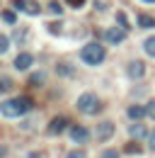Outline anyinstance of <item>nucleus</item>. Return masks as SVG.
Wrapping results in <instances>:
<instances>
[{
    "mask_svg": "<svg viewBox=\"0 0 155 158\" xmlns=\"http://www.w3.org/2000/svg\"><path fill=\"white\" fill-rule=\"evenodd\" d=\"M29 110H32V102L27 98H12V100L0 102V112H2L5 117H22V114H27Z\"/></svg>",
    "mask_w": 155,
    "mask_h": 158,
    "instance_id": "1",
    "label": "nucleus"
},
{
    "mask_svg": "<svg viewBox=\"0 0 155 158\" xmlns=\"http://www.w3.org/2000/svg\"><path fill=\"white\" fill-rule=\"evenodd\" d=\"M80 59L85 61L87 66H99L102 61L107 59V51H104V46H102V44L92 41V44H85V46H82V51H80Z\"/></svg>",
    "mask_w": 155,
    "mask_h": 158,
    "instance_id": "2",
    "label": "nucleus"
},
{
    "mask_svg": "<svg viewBox=\"0 0 155 158\" xmlns=\"http://www.w3.org/2000/svg\"><path fill=\"white\" fill-rule=\"evenodd\" d=\"M78 110L82 114H97L102 110V102H99V98H97L95 93H82L78 98Z\"/></svg>",
    "mask_w": 155,
    "mask_h": 158,
    "instance_id": "3",
    "label": "nucleus"
},
{
    "mask_svg": "<svg viewBox=\"0 0 155 158\" xmlns=\"http://www.w3.org/2000/svg\"><path fill=\"white\" fill-rule=\"evenodd\" d=\"M126 76H129L131 80H141L143 76H145V63H143V61H138V59L131 61V63L126 66Z\"/></svg>",
    "mask_w": 155,
    "mask_h": 158,
    "instance_id": "4",
    "label": "nucleus"
},
{
    "mask_svg": "<svg viewBox=\"0 0 155 158\" xmlns=\"http://www.w3.org/2000/svg\"><path fill=\"white\" fill-rule=\"evenodd\" d=\"M104 39L112 41V44H121V41L126 39V29L124 27H112V29L104 32Z\"/></svg>",
    "mask_w": 155,
    "mask_h": 158,
    "instance_id": "5",
    "label": "nucleus"
},
{
    "mask_svg": "<svg viewBox=\"0 0 155 158\" xmlns=\"http://www.w3.org/2000/svg\"><path fill=\"white\" fill-rule=\"evenodd\" d=\"M112 134H114V122H99L97 124V139L99 141L112 139Z\"/></svg>",
    "mask_w": 155,
    "mask_h": 158,
    "instance_id": "6",
    "label": "nucleus"
},
{
    "mask_svg": "<svg viewBox=\"0 0 155 158\" xmlns=\"http://www.w3.org/2000/svg\"><path fill=\"white\" fill-rule=\"evenodd\" d=\"M15 7L17 10H24L27 15H39V2H34V0H15Z\"/></svg>",
    "mask_w": 155,
    "mask_h": 158,
    "instance_id": "7",
    "label": "nucleus"
},
{
    "mask_svg": "<svg viewBox=\"0 0 155 158\" xmlns=\"http://www.w3.org/2000/svg\"><path fill=\"white\" fill-rule=\"evenodd\" d=\"M68 129V119L66 117H54L51 119V124H49V134H61V131H66Z\"/></svg>",
    "mask_w": 155,
    "mask_h": 158,
    "instance_id": "8",
    "label": "nucleus"
},
{
    "mask_svg": "<svg viewBox=\"0 0 155 158\" xmlns=\"http://www.w3.org/2000/svg\"><path fill=\"white\" fill-rule=\"evenodd\" d=\"M70 139H73V141H75V143H85V141H87V139H90V131H87V129H85V127H70Z\"/></svg>",
    "mask_w": 155,
    "mask_h": 158,
    "instance_id": "9",
    "label": "nucleus"
},
{
    "mask_svg": "<svg viewBox=\"0 0 155 158\" xmlns=\"http://www.w3.org/2000/svg\"><path fill=\"white\" fill-rule=\"evenodd\" d=\"M32 63H34V56L24 51V54H19L17 59H15V68H17V71H27Z\"/></svg>",
    "mask_w": 155,
    "mask_h": 158,
    "instance_id": "10",
    "label": "nucleus"
},
{
    "mask_svg": "<svg viewBox=\"0 0 155 158\" xmlns=\"http://www.w3.org/2000/svg\"><path fill=\"white\" fill-rule=\"evenodd\" d=\"M129 134L133 139H145V136H150L148 134V129H145V124H141V122H136V124H131V129H129Z\"/></svg>",
    "mask_w": 155,
    "mask_h": 158,
    "instance_id": "11",
    "label": "nucleus"
},
{
    "mask_svg": "<svg viewBox=\"0 0 155 158\" xmlns=\"http://www.w3.org/2000/svg\"><path fill=\"white\" fill-rule=\"evenodd\" d=\"M126 114L133 119V122H138V119H143L148 112H145V107H141V105H131L129 110H126Z\"/></svg>",
    "mask_w": 155,
    "mask_h": 158,
    "instance_id": "12",
    "label": "nucleus"
},
{
    "mask_svg": "<svg viewBox=\"0 0 155 158\" xmlns=\"http://www.w3.org/2000/svg\"><path fill=\"white\" fill-rule=\"evenodd\" d=\"M56 71H58V73H61V76H66V78H70V76L75 73L70 63H58V66H56Z\"/></svg>",
    "mask_w": 155,
    "mask_h": 158,
    "instance_id": "13",
    "label": "nucleus"
},
{
    "mask_svg": "<svg viewBox=\"0 0 155 158\" xmlns=\"http://www.w3.org/2000/svg\"><path fill=\"white\" fill-rule=\"evenodd\" d=\"M143 49H145V54H150V56L155 59V34H153V37H148V39H145V44H143Z\"/></svg>",
    "mask_w": 155,
    "mask_h": 158,
    "instance_id": "14",
    "label": "nucleus"
},
{
    "mask_svg": "<svg viewBox=\"0 0 155 158\" xmlns=\"http://www.w3.org/2000/svg\"><path fill=\"white\" fill-rule=\"evenodd\" d=\"M138 24H141V27H155V20L150 15H141V17H138Z\"/></svg>",
    "mask_w": 155,
    "mask_h": 158,
    "instance_id": "15",
    "label": "nucleus"
},
{
    "mask_svg": "<svg viewBox=\"0 0 155 158\" xmlns=\"http://www.w3.org/2000/svg\"><path fill=\"white\" fill-rule=\"evenodd\" d=\"M2 20L7 22V24H15V22H17V15H15L12 10H2Z\"/></svg>",
    "mask_w": 155,
    "mask_h": 158,
    "instance_id": "16",
    "label": "nucleus"
},
{
    "mask_svg": "<svg viewBox=\"0 0 155 158\" xmlns=\"http://www.w3.org/2000/svg\"><path fill=\"white\" fill-rule=\"evenodd\" d=\"M10 49V39H7V34H0V54H5Z\"/></svg>",
    "mask_w": 155,
    "mask_h": 158,
    "instance_id": "17",
    "label": "nucleus"
},
{
    "mask_svg": "<svg viewBox=\"0 0 155 158\" xmlns=\"http://www.w3.org/2000/svg\"><path fill=\"white\" fill-rule=\"evenodd\" d=\"M116 20H119V27H124V29L129 32V20H126V15H124V12H119V15H116Z\"/></svg>",
    "mask_w": 155,
    "mask_h": 158,
    "instance_id": "18",
    "label": "nucleus"
},
{
    "mask_svg": "<svg viewBox=\"0 0 155 158\" xmlns=\"http://www.w3.org/2000/svg\"><path fill=\"white\" fill-rule=\"evenodd\" d=\"M145 112H148V117L155 119V100H150L148 105H145Z\"/></svg>",
    "mask_w": 155,
    "mask_h": 158,
    "instance_id": "19",
    "label": "nucleus"
},
{
    "mask_svg": "<svg viewBox=\"0 0 155 158\" xmlns=\"http://www.w3.org/2000/svg\"><path fill=\"white\" fill-rule=\"evenodd\" d=\"M99 158H119V151H114V148H107V151H104Z\"/></svg>",
    "mask_w": 155,
    "mask_h": 158,
    "instance_id": "20",
    "label": "nucleus"
},
{
    "mask_svg": "<svg viewBox=\"0 0 155 158\" xmlns=\"http://www.w3.org/2000/svg\"><path fill=\"white\" fill-rule=\"evenodd\" d=\"M10 88H12V80H10V78H2V80H0V90H10Z\"/></svg>",
    "mask_w": 155,
    "mask_h": 158,
    "instance_id": "21",
    "label": "nucleus"
},
{
    "mask_svg": "<svg viewBox=\"0 0 155 158\" xmlns=\"http://www.w3.org/2000/svg\"><path fill=\"white\" fill-rule=\"evenodd\" d=\"M66 158H85V151H70Z\"/></svg>",
    "mask_w": 155,
    "mask_h": 158,
    "instance_id": "22",
    "label": "nucleus"
},
{
    "mask_svg": "<svg viewBox=\"0 0 155 158\" xmlns=\"http://www.w3.org/2000/svg\"><path fill=\"white\" fill-rule=\"evenodd\" d=\"M66 2H68L70 7H82V5H85V0H66Z\"/></svg>",
    "mask_w": 155,
    "mask_h": 158,
    "instance_id": "23",
    "label": "nucleus"
},
{
    "mask_svg": "<svg viewBox=\"0 0 155 158\" xmlns=\"http://www.w3.org/2000/svg\"><path fill=\"white\" fill-rule=\"evenodd\" d=\"M126 153H141V148H138L136 143H129V146H126Z\"/></svg>",
    "mask_w": 155,
    "mask_h": 158,
    "instance_id": "24",
    "label": "nucleus"
},
{
    "mask_svg": "<svg viewBox=\"0 0 155 158\" xmlns=\"http://www.w3.org/2000/svg\"><path fill=\"white\" fill-rule=\"evenodd\" d=\"M49 10H51L54 15H61V5H58V2H51V5H49Z\"/></svg>",
    "mask_w": 155,
    "mask_h": 158,
    "instance_id": "25",
    "label": "nucleus"
},
{
    "mask_svg": "<svg viewBox=\"0 0 155 158\" xmlns=\"http://www.w3.org/2000/svg\"><path fill=\"white\" fill-rule=\"evenodd\" d=\"M148 146H150V148L155 151V129L150 131V136H148Z\"/></svg>",
    "mask_w": 155,
    "mask_h": 158,
    "instance_id": "26",
    "label": "nucleus"
},
{
    "mask_svg": "<svg viewBox=\"0 0 155 158\" xmlns=\"http://www.w3.org/2000/svg\"><path fill=\"white\" fill-rule=\"evenodd\" d=\"M2 156H5V148H2V146H0V158H2Z\"/></svg>",
    "mask_w": 155,
    "mask_h": 158,
    "instance_id": "27",
    "label": "nucleus"
},
{
    "mask_svg": "<svg viewBox=\"0 0 155 158\" xmlns=\"http://www.w3.org/2000/svg\"><path fill=\"white\" fill-rule=\"evenodd\" d=\"M145 2H155V0H145Z\"/></svg>",
    "mask_w": 155,
    "mask_h": 158,
    "instance_id": "28",
    "label": "nucleus"
}]
</instances>
